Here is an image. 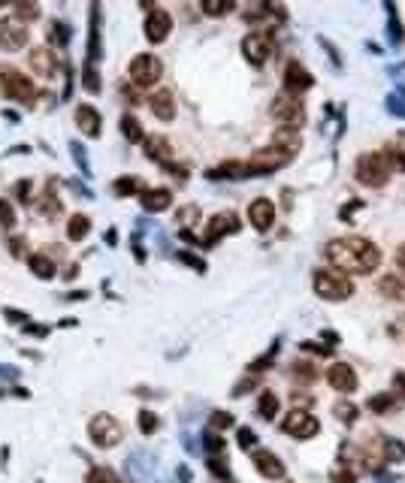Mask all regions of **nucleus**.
<instances>
[{
  "instance_id": "obj_1",
  "label": "nucleus",
  "mask_w": 405,
  "mask_h": 483,
  "mask_svg": "<svg viewBox=\"0 0 405 483\" xmlns=\"http://www.w3.org/2000/svg\"><path fill=\"white\" fill-rule=\"evenodd\" d=\"M327 260L345 275H372L381 263V248L363 236H342L330 239Z\"/></svg>"
},
{
  "instance_id": "obj_2",
  "label": "nucleus",
  "mask_w": 405,
  "mask_h": 483,
  "mask_svg": "<svg viewBox=\"0 0 405 483\" xmlns=\"http://www.w3.org/2000/svg\"><path fill=\"white\" fill-rule=\"evenodd\" d=\"M315 293L327 302H342V299L354 296V281L351 275L339 269H318L315 272Z\"/></svg>"
},
{
  "instance_id": "obj_3",
  "label": "nucleus",
  "mask_w": 405,
  "mask_h": 483,
  "mask_svg": "<svg viewBox=\"0 0 405 483\" xmlns=\"http://www.w3.org/2000/svg\"><path fill=\"white\" fill-rule=\"evenodd\" d=\"M0 94L15 100V103L34 106L37 100V85L34 79H28L21 70H12V66H0Z\"/></svg>"
},
{
  "instance_id": "obj_4",
  "label": "nucleus",
  "mask_w": 405,
  "mask_h": 483,
  "mask_svg": "<svg viewBox=\"0 0 405 483\" xmlns=\"http://www.w3.org/2000/svg\"><path fill=\"white\" fill-rule=\"evenodd\" d=\"M354 176H357L363 188H384L387 179H390V166H387L384 154L366 152L357 157V163H354Z\"/></svg>"
},
{
  "instance_id": "obj_5",
  "label": "nucleus",
  "mask_w": 405,
  "mask_h": 483,
  "mask_svg": "<svg viewBox=\"0 0 405 483\" xmlns=\"http://www.w3.org/2000/svg\"><path fill=\"white\" fill-rule=\"evenodd\" d=\"M88 438L94 447H100V450H109V447L121 444L124 438V429L121 423L112 417V414H97V417H91L88 423Z\"/></svg>"
},
{
  "instance_id": "obj_6",
  "label": "nucleus",
  "mask_w": 405,
  "mask_h": 483,
  "mask_svg": "<svg viewBox=\"0 0 405 483\" xmlns=\"http://www.w3.org/2000/svg\"><path fill=\"white\" fill-rule=\"evenodd\" d=\"M269 112H272V118L282 124V130H300L305 121V109H303L300 97H291V94H278L272 100Z\"/></svg>"
},
{
  "instance_id": "obj_7",
  "label": "nucleus",
  "mask_w": 405,
  "mask_h": 483,
  "mask_svg": "<svg viewBox=\"0 0 405 483\" xmlns=\"http://www.w3.org/2000/svg\"><path fill=\"white\" fill-rule=\"evenodd\" d=\"M127 73H130V79H134L136 85L152 88V85H158L161 76H163V64H161V57L143 52V55H136L134 61H130Z\"/></svg>"
},
{
  "instance_id": "obj_8",
  "label": "nucleus",
  "mask_w": 405,
  "mask_h": 483,
  "mask_svg": "<svg viewBox=\"0 0 405 483\" xmlns=\"http://www.w3.org/2000/svg\"><path fill=\"white\" fill-rule=\"evenodd\" d=\"M294 154H287L282 152V148H260V152H254L251 157L245 161V170H248V176H263V172H276V170H282V166L291 161Z\"/></svg>"
},
{
  "instance_id": "obj_9",
  "label": "nucleus",
  "mask_w": 405,
  "mask_h": 483,
  "mask_svg": "<svg viewBox=\"0 0 405 483\" xmlns=\"http://www.w3.org/2000/svg\"><path fill=\"white\" fill-rule=\"evenodd\" d=\"M282 429H285V435H291V438L309 441V438H315L321 432V423H318L315 414H309L305 408H294V411L282 420Z\"/></svg>"
},
{
  "instance_id": "obj_10",
  "label": "nucleus",
  "mask_w": 405,
  "mask_h": 483,
  "mask_svg": "<svg viewBox=\"0 0 405 483\" xmlns=\"http://www.w3.org/2000/svg\"><path fill=\"white\" fill-rule=\"evenodd\" d=\"M327 384L336 390V393H354L360 387V378L354 372L351 363H333L327 369Z\"/></svg>"
},
{
  "instance_id": "obj_11",
  "label": "nucleus",
  "mask_w": 405,
  "mask_h": 483,
  "mask_svg": "<svg viewBox=\"0 0 405 483\" xmlns=\"http://www.w3.org/2000/svg\"><path fill=\"white\" fill-rule=\"evenodd\" d=\"M28 43V28L21 19H0V48L3 52H19Z\"/></svg>"
},
{
  "instance_id": "obj_12",
  "label": "nucleus",
  "mask_w": 405,
  "mask_h": 483,
  "mask_svg": "<svg viewBox=\"0 0 405 483\" xmlns=\"http://www.w3.org/2000/svg\"><path fill=\"white\" fill-rule=\"evenodd\" d=\"M242 55L251 61V66H263L272 55V37L269 33H248L242 39Z\"/></svg>"
},
{
  "instance_id": "obj_13",
  "label": "nucleus",
  "mask_w": 405,
  "mask_h": 483,
  "mask_svg": "<svg viewBox=\"0 0 405 483\" xmlns=\"http://www.w3.org/2000/svg\"><path fill=\"white\" fill-rule=\"evenodd\" d=\"M248 221H251V227L258 233L272 230V224H276V203L267 197L251 199V203H248Z\"/></svg>"
},
{
  "instance_id": "obj_14",
  "label": "nucleus",
  "mask_w": 405,
  "mask_h": 483,
  "mask_svg": "<svg viewBox=\"0 0 405 483\" xmlns=\"http://www.w3.org/2000/svg\"><path fill=\"white\" fill-rule=\"evenodd\" d=\"M170 30H172V15L167 10H158V6H154V10L148 12V19H145V39L158 46L170 37Z\"/></svg>"
},
{
  "instance_id": "obj_15",
  "label": "nucleus",
  "mask_w": 405,
  "mask_h": 483,
  "mask_svg": "<svg viewBox=\"0 0 405 483\" xmlns=\"http://www.w3.org/2000/svg\"><path fill=\"white\" fill-rule=\"evenodd\" d=\"M309 88H312V73L305 70L300 61H291L285 66V94L300 97L303 91H309Z\"/></svg>"
},
{
  "instance_id": "obj_16",
  "label": "nucleus",
  "mask_w": 405,
  "mask_h": 483,
  "mask_svg": "<svg viewBox=\"0 0 405 483\" xmlns=\"http://www.w3.org/2000/svg\"><path fill=\"white\" fill-rule=\"evenodd\" d=\"M251 459H254V468H258L267 480H285V462L272 450H263L260 447V450H254Z\"/></svg>"
},
{
  "instance_id": "obj_17",
  "label": "nucleus",
  "mask_w": 405,
  "mask_h": 483,
  "mask_svg": "<svg viewBox=\"0 0 405 483\" xmlns=\"http://www.w3.org/2000/svg\"><path fill=\"white\" fill-rule=\"evenodd\" d=\"M28 64H30V70H34L37 76H43V79L55 76V66H57V61H55V52H52V48H48V46H34V48H30Z\"/></svg>"
},
{
  "instance_id": "obj_18",
  "label": "nucleus",
  "mask_w": 405,
  "mask_h": 483,
  "mask_svg": "<svg viewBox=\"0 0 405 483\" xmlns=\"http://www.w3.org/2000/svg\"><path fill=\"white\" fill-rule=\"evenodd\" d=\"M76 127H79L82 133H85V136L97 139V136H100V130H103V124H100V112H97L91 103L76 106Z\"/></svg>"
},
{
  "instance_id": "obj_19",
  "label": "nucleus",
  "mask_w": 405,
  "mask_h": 483,
  "mask_svg": "<svg viewBox=\"0 0 405 483\" xmlns=\"http://www.w3.org/2000/svg\"><path fill=\"white\" fill-rule=\"evenodd\" d=\"M236 230H239V221H236V215H233V212L212 215V218H209V227H206V241L212 245L215 239L227 236V233H236Z\"/></svg>"
},
{
  "instance_id": "obj_20",
  "label": "nucleus",
  "mask_w": 405,
  "mask_h": 483,
  "mask_svg": "<svg viewBox=\"0 0 405 483\" xmlns=\"http://www.w3.org/2000/svg\"><path fill=\"white\" fill-rule=\"evenodd\" d=\"M148 109H152L154 118L172 121L176 118V97H172L170 91H154V94L148 97Z\"/></svg>"
},
{
  "instance_id": "obj_21",
  "label": "nucleus",
  "mask_w": 405,
  "mask_h": 483,
  "mask_svg": "<svg viewBox=\"0 0 405 483\" xmlns=\"http://www.w3.org/2000/svg\"><path fill=\"white\" fill-rule=\"evenodd\" d=\"M139 203H143L145 212H163L172 206V194L167 188H145L143 194H139Z\"/></svg>"
},
{
  "instance_id": "obj_22",
  "label": "nucleus",
  "mask_w": 405,
  "mask_h": 483,
  "mask_svg": "<svg viewBox=\"0 0 405 483\" xmlns=\"http://www.w3.org/2000/svg\"><path fill=\"white\" fill-rule=\"evenodd\" d=\"M378 290H381L384 299L405 302V278H399V275H384V278L378 281Z\"/></svg>"
},
{
  "instance_id": "obj_23",
  "label": "nucleus",
  "mask_w": 405,
  "mask_h": 483,
  "mask_svg": "<svg viewBox=\"0 0 405 483\" xmlns=\"http://www.w3.org/2000/svg\"><path fill=\"white\" fill-rule=\"evenodd\" d=\"M272 148H282V152L287 154H296L300 152V145H303V136H300V130H278V133H272Z\"/></svg>"
},
{
  "instance_id": "obj_24",
  "label": "nucleus",
  "mask_w": 405,
  "mask_h": 483,
  "mask_svg": "<svg viewBox=\"0 0 405 483\" xmlns=\"http://www.w3.org/2000/svg\"><path fill=\"white\" fill-rule=\"evenodd\" d=\"M28 263H30V272H34L37 278H43V281H52L55 275H57V266H55L52 260H48L46 254H34Z\"/></svg>"
},
{
  "instance_id": "obj_25",
  "label": "nucleus",
  "mask_w": 405,
  "mask_h": 483,
  "mask_svg": "<svg viewBox=\"0 0 405 483\" xmlns=\"http://www.w3.org/2000/svg\"><path fill=\"white\" fill-rule=\"evenodd\" d=\"M145 154L152 157V161H158V163H170L172 148H170V143L163 136H152V139H148V145H145Z\"/></svg>"
},
{
  "instance_id": "obj_26",
  "label": "nucleus",
  "mask_w": 405,
  "mask_h": 483,
  "mask_svg": "<svg viewBox=\"0 0 405 483\" xmlns=\"http://www.w3.org/2000/svg\"><path fill=\"white\" fill-rule=\"evenodd\" d=\"M91 233V218L88 215H73L67 221V239L70 241H82Z\"/></svg>"
},
{
  "instance_id": "obj_27",
  "label": "nucleus",
  "mask_w": 405,
  "mask_h": 483,
  "mask_svg": "<svg viewBox=\"0 0 405 483\" xmlns=\"http://www.w3.org/2000/svg\"><path fill=\"white\" fill-rule=\"evenodd\" d=\"M366 408L372 414H390V411H396V396L393 393H375V396H369Z\"/></svg>"
},
{
  "instance_id": "obj_28",
  "label": "nucleus",
  "mask_w": 405,
  "mask_h": 483,
  "mask_svg": "<svg viewBox=\"0 0 405 483\" xmlns=\"http://www.w3.org/2000/svg\"><path fill=\"white\" fill-rule=\"evenodd\" d=\"M278 408H282V402H278V396L272 393V390H267V393L260 396V402H258V414H260L263 420H276Z\"/></svg>"
},
{
  "instance_id": "obj_29",
  "label": "nucleus",
  "mask_w": 405,
  "mask_h": 483,
  "mask_svg": "<svg viewBox=\"0 0 405 483\" xmlns=\"http://www.w3.org/2000/svg\"><path fill=\"white\" fill-rule=\"evenodd\" d=\"M112 190H115L118 197H130V194H143L145 185H143V179H136V176H124V179L115 181Z\"/></svg>"
},
{
  "instance_id": "obj_30",
  "label": "nucleus",
  "mask_w": 405,
  "mask_h": 483,
  "mask_svg": "<svg viewBox=\"0 0 405 483\" xmlns=\"http://www.w3.org/2000/svg\"><path fill=\"white\" fill-rule=\"evenodd\" d=\"M245 163H221L215 166V170H209L206 176L209 179H236V176H248V170H242Z\"/></svg>"
},
{
  "instance_id": "obj_31",
  "label": "nucleus",
  "mask_w": 405,
  "mask_h": 483,
  "mask_svg": "<svg viewBox=\"0 0 405 483\" xmlns=\"http://www.w3.org/2000/svg\"><path fill=\"white\" fill-rule=\"evenodd\" d=\"M139 429H143V435H154L161 429V417L154 411H148V408H143L139 411Z\"/></svg>"
},
{
  "instance_id": "obj_32",
  "label": "nucleus",
  "mask_w": 405,
  "mask_h": 483,
  "mask_svg": "<svg viewBox=\"0 0 405 483\" xmlns=\"http://www.w3.org/2000/svg\"><path fill=\"white\" fill-rule=\"evenodd\" d=\"M384 161H387V166H390V170L405 172V148H402V145H387Z\"/></svg>"
},
{
  "instance_id": "obj_33",
  "label": "nucleus",
  "mask_w": 405,
  "mask_h": 483,
  "mask_svg": "<svg viewBox=\"0 0 405 483\" xmlns=\"http://www.w3.org/2000/svg\"><path fill=\"white\" fill-rule=\"evenodd\" d=\"M121 133L130 139V143H139V139H143V127H139V121L134 118V115H124L121 118Z\"/></svg>"
},
{
  "instance_id": "obj_34",
  "label": "nucleus",
  "mask_w": 405,
  "mask_h": 483,
  "mask_svg": "<svg viewBox=\"0 0 405 483\" xmlns=\"http://www.w3.org/2000/svg\"><path fill=\"white\" fill-rule=\"evenodd\" d=\"M88 483H118L112 468H106V465H94V468L88 471Z\"/></svg>"
},
{
  "instance_id": "obj_35",
  "label": "nucleus",
  "mask_w": 405,
  "mask_h": 483,
  "mask_svg": "<svg viewBox=\"0 0 405 483\" xmlns=\"http://www.w3.org/2000/svg\"><path fill=\"white\" fill-rule=\"evenodd\" d=\"M333 411H336V417L342 420V423H357V405H351V402H336L333 405Z\"/></svg>"
},
{
  "instance_id": "obj_36",
  "label": "nucleus",
  "mask_w": 405,
  "mask_h": 483,
  "mask_svg": "<svg viewBox=\"0 0 405 483\" xmlns=\"http://www.w3.org/2000/svg\"><path fill=\"white\" fill-rule=\"evenodd\" d=\"M15 221H19V218H15L12 203H10V199H0V227H3V230H12Z\"/></svg>"
},
{
  "instance_id": "obj_37",
  "label": "nucleus",
  "mask_w": 405,
  "mask_h": 483,
  "mask_svg": "<svg viewBox=\"0 0 405 483\" xmlns=\"http://www.w3.org/2000/svg\"><path fill=\"white\" fill-rule=\"evenodd\" d=\"M203 15H227L236 10V3H230V0H221V3H200Z\"/></svg>"
},
{
  "instance_id": "obj_38",
  "label": "nucleus",
  "mask_w": 405,
  "mask_h": 483,
  "mask_svg": "<svg viewBox=\"0 0 405 483\" xmlns=\"http://www.w3.org/2000/svg\"><path fill=\"white\" fill-rule=\"evenodd\" d=\"M233 414H227V411H212V417H209V426L212 429H230L233 426Z\"/></svg>"
},
{
  "instance_id": "obj_39",
  "label": "nucleus",
  "mask_w": 405,
  "mask_h": 483,
  "mask_svg": "<svg viewBox=\"0 0 405 483\" xmlns=\"http://www.w3.org/2000/svg\"><path fill=\"white\" fill-rule=\"evenodd\" d=\"M254 444H258V435H254V429L239 426V447H242V450H251Z\"/></svg>"
},
{
  "instance_id": "obj_40",
  "label": "nucleus",
  "mask_w": 405,
  "mask_h": 483,
  "mask_svg": "<svg viewBox=\"0 0 405 483\" xmlns=\"http://www.w3.org/2000/svg\"><path fill=\"white\" fill-rule=\"evenodd\" d=\"M48 37H52V43H57V46H67V28H64V24H52V28H48Z\"/></svg>"
},
{
  "instance_id": "obj_41",
  "label": "nucleus",
  "mask_w": 405,
  "mask_h": 483,
  "mask_svg": "<svg viewBox=\"0 0 405 483\" xmlns=\"http://www.w3.org/2000/svg\"><path fill=\"white\" fill-rule=\"evenodd\" d=\"M203 444H206V447H209V450H212V453H218V450H224V438H218V435H215V429H209V432H206V435H203Z\"/></svg>"
},
{
  "instance_id": "obj_42",
  "label": "nucleus",
  "mask_w": 405,
  "mask_h": 483,
  "mask_svg": "<svg viewBox=\"0 0 405 483\" xmlns=\"http://www.w3.org/2000/svg\"><path fill=\"white\" fill-rule=\"evenodd\" d=\"M82 82H85V88L88 91H97V88H100V79H97V70H94V66H85V73H82Z\"/></svg>"
},
{
  "instance_id": "obj_43",
  "label": "nucleus",
  "mask_w": 405,
  "mask_h": 483,
  "mask_svg": "<svg viewBox=\"0 0 405 483\" xmlns=\"http://www.w3.org/2000/svg\"><path fill=\"white\" fill-rule=\"evenodd\" d=\"M37 15H39V6L34 3V6H30V3H21V6H15V19H37Z\"/></svg>"
},
{
  "instance_id": "obj_44",
  "label": "nucleus",
  "mask_w": 405,
  "mask_h": 483,
  "mask_svg": "<svg viewBox=\"0 0 405 483\" xmlns=\"http://www.w3.org/2000/svg\"><path fill=\"white\" fill-rule=\"evenodd\" d=\"M209 468H212L215 474H218V477H224V480H230V468H227L224 462H221V456H212V459H209Z\"/></svg>"
},
{
  "instance_id": "obj_45",
  "label": "nucleus",
  "mask_w": 405,
  "mask_h": 483,
  "mask_svg": "<svg viewBox=\"0 0 405 483\" xmlns=\"http://www.w3.org/2000/svg\"><path fill=\"white\" fill-rule=\"evenodd\" d=\"M43 212H46V215H57V212H61V199H55L52 194H48V197L43 199Z\"/></svg>"
},
{
  "instance_id": "obj_46",
  "label": "nucleus",
  "mask_w": 405,
  "mask_h": 483,
  "mask_svg": "<svg viewBox=\"0 0 405 483\" xmlns=\"http://www.w3.org/2000/svg\"><path fill=\"white\" fill-rule=\"evenodd\" d=\"M179 260L191 263V269H197V272H203V269H206V263H203V260H197V257H191V254H179Z\"/></svg>"
},
{
  "instance_id": "obj_47",
  "label": "nucleus",
  "mask_w": 405,
  "mask_h": 483,
  "mask_svg": "<svg viewBox=\"0 0 405 483\" xmlns=\"http://www.w3.org/2000/svg\"><path fill=\"white\" fill-rule=\"evenodd\" d=\"M393 387H396V393L405 399V372H396L393 374Z\"/></svg>"
},
{
  "instance_id": "obj_48",
  "label": "nucleus",
  "mask_w": 405,
  "mask_h": 483,
  "mask_svg": "<svg viewBox=\"0 0 405 483\" xmlns=\"http://www.w3.org/2000/svg\"><path fill=\"white\" fill-rule=\"evenodd\" d=\"M333 480L336 483H354L357 477H354V471H333Z\"/></svg>"
},
{
  "instance_id": "obj_49",
  "label": "nucleus",
  "mask_w": 405,
  "mask_h": 483,
  "mask_svg": "<svg viewBox=\"0 0 405 483\" xmlns=\"http://www.w3.org/2000/svg\"><path fill=\"white\" fill-rule=\"evenodd\" d=\"M393 260H396V269L405 272V241H402L399 248H396V257H393Z\"/></svg>"
},
{
  "instance_id": "obj_50",
  "label": "nucleus",
  "mask_w": 405,
  "mask_h": 483,
  "mask_svg": "<svg viewBox=\"0 0 405 483\" xmlns=\"http://www.w3.org/2000/svg\"><path fill=\"white\" fill-rule=\"evenodd\" d=\"M387 332H390V336H396V338H405V320H402V323H390V327H387Z\"/></svg>"
},
{
  "instance_id": "obj_51",
  "label": "nucleus",
  "mask_w": 405,
  "mask_h": 483,
  "mask_svg": "<svg viewBox=\"0 0 405 483\" xmlns=\"http://www.w3.org/2000/svg\"><path fill=\"white\" fill-rule=\"evenodd\" d=\"M28 190H30V181H21V185H19V199H24V203H30Z\"/></svg>"
},
{
  "instance_id": "obj_52",
  "label": "nucleus",
  "mask_w": 405,
  "mask_h": 483,
  "mask_svg": "<svg viewBox=\"0 0 405 483\" xmlns=\"http://www.w3.org/2000/svg\"><path fill=\"white\" fill-rule=\"evenodd\" d=\"M10 241H12V254H21L24 251V245H21L24 239H10Z\"/></svg>"
},
{
  "instance_id": "obj_53",
  "label": "nucleus",
  "mask_w": 405,
  "mask_h": 483,
  "mask_svg": "<svg viewBox=\"0 0 405 483\" xmlns=\"http://www.w3.org/2000/svg\"><path fill=\"white\" fill-rule=\"evenodd\" d=\"M282 483H294V480H282Z\"/></svg>"
}]
</instances>
